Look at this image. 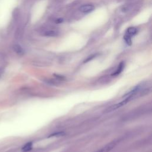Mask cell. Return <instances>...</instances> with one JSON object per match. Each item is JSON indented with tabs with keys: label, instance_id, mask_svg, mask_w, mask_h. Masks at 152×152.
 Instances as JSON below:
<instances>
[{
	"label": "cell",
	"instance_id": "cell-1",
	"mask_svg": "<svg viewBox=\"0 0 152 152\" xmlns=\"http://www.w3.org/2000/svg\"><path fill=\"white\" fill-rule=\"evenodd\" d=\"M134 97H126L125 98V99L122 101H121V102H119L118 103H116L115 105H113L110 107H109L106 111H105V112L106 113H108V112H112L113 111H115L117 109L125 105L127 103H128L129 101H131V100L134 99Z\"/></svg>",
	"mask_w": 152,
	"mask_h": 152
},
{
	"label": "cell",
	"instance_id": "cell-4",
	"mask_svg": "<svg viewBox=\"0 0 152 152\" xmlns=\"http://www.w3.org/2000/svg\"><path fill=\"white\" fill-rule=\"evenodd\" d=\"M13 51L18 55H22L24 54L25 52H24V50L22 48V47L21 46H20L19 45H17V44H16V45H14L13 46Z\"/></svg>",
	"mask_w": 152,
	"mask_h": 152
},
{
	"label": "cell",
	"instance_id": "cell-5",
	"mask_svg": "<svg viewBox=\"0 0 152 152\" xmlns=\"http://www.w3.org/2000/svg\"><path fill=\"white\" fill-rule=\"evenodd\" d=\"M137 30L136 28L134 27H130L127 29L126 32V35L131 36L135 35L137 33Z\"/></svg>",
	"mask_w": 152,
	"mask_h": 152
},
{
	"label": "cell",
	"instance_id": "cell-3",
	"mask_svg": "<svg viewBox=\"0 0 152 152\" xmlns=\"http://www.w3.org/2000/svg\"><path fill=\"white\" fill-rule=\"evenodd\" d=\"M95 9V7L93 6L90 5V4H86V5H83L81 6L79 9L81 13H89L92 12L93 10Z\"/></svg>",
	"mask_w": 152,
	"mask_h": 152
},
{
	"label": "cell",
	"instance_id": "cell-12",
	"mask_svg": "<svg viewBox=\"0 0 152 152\" xmlns=\"http://www.w3.org/2000/svg\"><path fill=\"white\" fill-rule=\"evenodd\" d=\"M95 57V55H92V56H91V57H89V58H88L86 60H85V61H84V63H87V62L89 61L90 60H91L92 59H93Z\"/></svg>",
	"mask_w": 152,
	"mask_h": 152
},
{
	"label": "cell",
	"instance_id": "cell-10",
	"mask_svg": "<svg viewBox=\"0 0 152 152\" xmlns=\"http://www.w3.org/2000/svg\"><path fill=\"white\" fill-rule=\"evenodd\" d=\"M65 134V132H55V133H53L51 135H49L48 136V137H61V136H63Z\"/></svg>",
	"mask_w": 152,
	"mask_h": 152
},
{
	"label": "cell",
	"instance_id": "cell-7",
	"mask_svg": "<svg viewBox=\"0 0 152 152\" xmlns=\"http://www.w3.org/2000/svg\"><path fill=\"white\" fill-rule=\"evenodd\" d=\"M44 35L48 37H55L58 35V32L55 31H48L44 33Z\"/></svg>",
	"mask_w": 152,
	"mask_h": 152
},
{
	"label": "cell",
	"instance_id": "cell-8",
	"mask_svg": "<svg viewBox=\"0 0 152 152\" xmlns=\"http://www.w3.org/2000/svg\"><path fill=\"white\" fill-rule=\"evenodd\" d=\"M32 148V143L29 142L26 143L23 147H22V150L24 152H27L30 150H31Z\"/></svg>",
	"mask_w": 152,
	"mask_h": 152
},
{
	"label": "cell",
	"instance_id": "cell-9",
	"mask_svg": "<svg viewBox=\"0 0 152 152\" xmlns=\"http://www.w3.org/2000/svg\"><path fill=\"white\" fill-rule=\"evenodd\" d=\"M124 39L126 42V44L128 45H131V44H132V41H131V36H129V35H125L124 37Z\"/></svg>",
	"mask_w": 152,
	"mask_h": 152
},
{
	"label": "cell",
	"instance_id": "cell-11",
	"mask_svg": "<svg viewBox=\"0 0 152 152\" xmlns=\"http://www.w3.org/2000/svg\"><path fill=\"white\" fill-rule=\"evenodd\" d=\"M63 21H64L63 19H62V18H60V19H58L57 20H56L55 22H56L57 23H61Z\"/></svg>",
	"mask_w": 152,
	"mask_h": 152
},
{
	"label": "cell",
	"instance_id": "cell-2",
	"mask_svg": "<svg viewBox=\"0 0 152 152\" xmlns=\"http://www.w3.org/2000/svg\"><path fill=\"white\" fill-rule=\"evenodd\" d=\"M118 143V141H112L108 144L107 145H106L105 146H104L103 148L99 150L96 152H109L112 149H113L116 145Z\"/></svg>",
	"mask_w": 152,
	"mask_h": 152
},
{
	"label": "cell",
	"instance_id": "cell-6",
	"mask_svg": "<svg viewBox=\"0 0 152 152\" xmlns=\"http://www.w3.org/2000/svg\"><path fill=\"white\" fill-rule=\"evenodd\" d=\"M124 68V63L123 62H122L119 64V65L117 70H116V71L115 73H113L112 74V76H117V75L119 74L122 71Z\"/></svg>",
	"mask_w": 152,
	"mask_h": 152
}]
</instances>
